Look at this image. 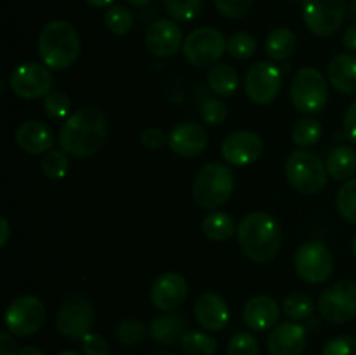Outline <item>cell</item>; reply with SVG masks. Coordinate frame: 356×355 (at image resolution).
<instances>
[{
  "mask_svg": "<svg viewBox=\"0 0 356 355\" xmlns=\"http://www.w3.org/2000/svg\"><path fill=\"white\" fill-rule=\"evenodd\" d=\"M106 117L97 106L79 108L73 111L59 131V145L70 155L76 159L92 157L103 148L106 139Z\"/></svg>",
  "mask_w": 356,
  "mask_h": 355,
  "instance_id": "cell-1",
  "label": "cell"
},
{
  "mask_svg": "<svg viewBox=\"0 0 356 355\" xmlns=\"http://www.w3.org/2000/svg\"><path fill=\"white\" fill-rule=\"evenodd\" d=\"M236 240L242 253L254 263H268L282 246L280 223L271 214L254 211L243 216L236 226Z\"/></svg>",
  "mask_w": 356,
  "mask_h": 355,
  "instance_id": "cell-2",
  "label": "cell"
},
{
  "mask_svg": "<svg viewBox=\"0 0 356 355\" xmlns=\"http://www.w3.org/2000/svg\"><path fill=\"white\" fill-rule=\"evenodd\" d=\"M80 35L65 19L49 21L38 35V54L47 68L61 72L70 68L80 56Z\"/></svg>",
  "mask_w": 356,
  "mask_h": 355,
  "instance_id": "cell-3",
  "label": "cell"
},
{
  "mask_svg": "<svg viewBox=\"0 0 356 355\" xmlns=\"http://www.w3.org/2000/svg\"><path fill=\"white\" fill-rule=\"evenodd\" d=\"M235 190L233 171L222 162L202 167L193 181V198L200 207L218 209L229 200Z\"/></svg>",
  "mask_w": 356,
  "mask_h": 355,
  "instance_id": "cell-4",
  "label": "cell"
},
{
  "mask_svg": "<svg viewBox=\"0 0 356 355\" xmlns=\"http://www.w3.org/2000/svg\"><path fill=\"white\" fill-rule=\"evenodd\" d=\"M327 164L309 150H294L285 162V176L299 194L316 195L327 184Z\"/></svg>",
  "mask_w": 356,
  "mask_h": 355,
  "instance_id": "cell-5",
  "label": "cell"
},
{
  "mask_svg": "<svg viewBox=\"0 0 356 355\" xmlns=\"http://www.w3.org/2000/svg\"><path fill=\"white\" fill-rule=\"evenodd\" d=\"M291 101L301 113H318L329 101V87L322 73L315 68H301L291 82Z\"/></svg>",
  "mask_w": 356,
  "mask_h": 355,
  "instance_id": "cell-6",
  "label": "cell"
},
{
  "mask_svg": "<svg viewBox=\"0 0 356 355\" xmlns=\"http://www.w3.org/2000/svg\"><path fill=\"white\" fill-rule=\"evenodd\" d=\"M226 52L225 35L212 26L195 28L183 44V54L191 66L209 68L218 65Z\"/></svg>",
  "mask_w": 356,
  "mask_h": 355,
  "instance_id": "cell-7",
  "label": "cell"
},
{
  "mask_svg": "<svg viewBox=\"0 0 356 355\" xmlns=\"http://www.w3.org/2000/svg\"><path fill=\"white\" fill-rule=\"evenodd\" d=\"M346 0H302V19L306 28L318 37H330L344 23Z\"/></svg>",
  "mask_w": 356,
  "mask_h": 355,
  "instance_id": "cell-8",
  "label": "cell"
},
{
  "mask_svg": "<svg viewBox=\"0 0 356 355\" xmlns=\"http://www.w3.org/2000/svg\"><path fill=\"white\" fill-rule=\"evenodd\" d=\"M318 312L327 322L346 324L356 317V282L337 281L318 298Z\"/></svg>",
  "mask_w": 356,
  "mask_h": 355,
  "instance_id": "cell-9",
  "label": "cell"
},
{
  "mask_svg": "<svg viewBox=\"0 0 356 355\" xmlns=\"http://www.w3.org/2000/svg\"><path fill=\"white\" fill-rule=\"evenodd\" d=\"M294 268L299 277L308 284H322L334 271L332 253L325 244L309 240L296 251Z\"/></svg>",
  "mask_w": 356,
  "mask_h": 355,
  "instance_id": "cell-10",
  "label": "cell"
},
{
  "mask_svg": "<svg viewBox=\"0 0 356 355\" xmlns=\"http://www.w3.org/2000/svg\"><path fill=\"white\" fill-rule=\"evenodd\" d=\"M44 322L45 306L37 296H19L13 299L6 310V327L14 336H31L40 331Z\"/></svg>",
  "mask_w": 356,
  "mask_h": 355,
  "instance_id": "cell-11",
  "label": "cell"
},
{
  "mask_svg": "<svg viewBox=\"0 0 356 355\" xmlns=\"http://www.w3.org/2000/svg\"><path fill=\"white\" fill-rule=\"evenodd\" d=\"M94 324V308L83 296L72 294L61 303L56 313V329L70 340H82Z\"/></svg>",
  "mask_w": 356,
  "mask_h": 355,
  "instance_id": "cell-12",
  "label": "cell"
},
{
  "mask_svg": "<svg viewBox=\"0 0 356 355\" xmlns=\"http://www.w3.org/2000/svg\"><path fill=\"white\" fill-rule=\"evenodd\" d=\"M9 86L23 100H44L52 90V73L40 63H21L10 72Z\"/></svg>",
  "mask_w": 356,
  "mask_h": 355,
  "instance_id": "cell-13",
  "label": "cell"
},
{
  "mask_svg": "<svg viewBox=\"0 0 356 355\" xmlns=\"http://www.w3.org/2000/svg\"><path fill=\"white\" fill-rule=\"evenodd\" d=\"M245 94L252 103L268 104L282 90V72L268 61H257L245 73Z\"/></svg>",
  "mask_w": 356,
  "mask_h": 355,
  "instance_id": "cell-14",
  "label": "cell"
},
{
  "mask_svg": "<svg viewBox=\"0 0 356 355\" xmlns=\"http://www.w3.org/2000/svg\"><path fill=\"white\" fill-rule=\"evenodd\" d=\"M264 143L256 132L236 131L226 136L221 145V155L226 164L236 167H245L259 160L263 155Z\"/></svg>",
  "mask_w": 356,
  "mask_h": 355,
  "instance_id": "cell-15",
  "label": "cell"
},
{
  "mask_svg": "<svg viewBox=\"0 0 356 355\" xmlns=\"http://www.w3.org/2000/svg\"><path fill=\"white\" fill-rule=\"evenodd\" d=\"M188 296V284L183 275L176 271H167L155 278L149 291L153 306L162 312H174L184 303Z\"/></svg>",
  "mask_w": 356,
  "mask_h": 355,
  "instance_id": "cell-16",
  "label": "cell"
},
{
  "mask_svg": "<svg viewBox=\"0 0 356 355\" xmlns=\"http://www.w3.org/2000/svg\"><path fill=\"white\" fill-rule=\"evenodd\" d=\"M209 145V134L204 125L197 122H179L169 132V148L176 155L191 159L198 157Z\"/></svg>",
  "mask_w": 356,
  "mask_h": 355,
  "instance_id": "cell-17",
  "label": "cell"
},
{
  "mask_svg": "<svg viewBox=\"0 0 356 355\" xmlns=\"http://www.w3.org/2000/svg\"><path fill=\"white\" fill-rule=\"evenodd\" d=\"M145 40L148 51L156 58H170L184 44L183 30L172 19H159L149 24Z\"/></svg>",
  "mask_w": 356,
  "mask_h": 355,
  "instance_id": "cell-18",
  "label": "cell"
},
{
  "mask_svg": "<svg viewBox=\"0 0 356 355\" xmlns=\"http://www.w3.org/2000/svg\"><path fill=\"white\" fill-rule=\"evenodd\" d=\"M193 315L202 329L209 333H219L229 322V306L222 296L216 292H204L195 301Z\"/></svg>",
  "mask_w": 356,
  "mask_h": 355,
  "instance_id": "cell-19",
  "label": "cell"
},
{
  "mask_svg": "<svg viewBox=\"0 0 356 355\" xmlns=\"http://www.w3.org/2000/svg\"><path fill=\"white\" fill-rule=\"evenodd\" d=\"M306 329L301 324L289 320L271 329L268 336V352L270 355H302L306 350Z\"/></svg>",
  "mask_w": 356,
  "mask_h": 355,
  "instance_id": "cell-20",
  "label": "cell"
},
{
  "mask_svg": "<svg viewBox=\"0 0 356 355\" xmlns=\"http://www.w3.org/2000/svg\"><path fill=\"white\" fill-rule=\"evenodd\" d=\"M16 143L23 152L31 155H45L56 143V134L40 120H26L16 129Z\"/></svg>",
  "mask_w": 356,
  "mask_h": 355,
  "instance_id": "cell-21",
  "label": "cell"
},
{
  "mask_svg": "<svg viewBox=\"0 0 356 355\" xmlns=\"http://www.w3.org/2000/svg\"><path fill=\"white\" fill-rule=\"evenodd\" d=\"M243 322L252 331L273 329L280 317L278 303L270 296H254L243 306Z\"/></svg>",
  "mask_w": 356,
  "mask_h": 355,
  "instance_id": "cell-22",
  "label": "cell"
},
{
  "mask_svg": "<svg viewBox=\"0 0 356 355\" xmlns=\"http://www.w3.org/2000/svg\"><path fill=\"white\" fill-rule=\"evenodd\" d=\"M327 75L337 93L344 96L356 94V56L348 52L334 56L327 66Z\"/></svg>",
  "mask_w": 356,
  "mask_h": 355,
  "instance_id": "cell-23",
  "label": "cell"
},
{
  "mask_svg": "<svg viewBox=\"0 0 356 355\" xmlns=\"http://www.w3.org/2000/svg\"><path fill=\"white\" fill-rule=\"evenodd\" d=\"M148 333L156 343L172 345L186 333V319H184L183 313L165 312L163 315L155 317L149 322Z\"/></svg>",
  "mask_w": 356,
  "mask_h": 355,
  "instance_id": "cell-24",
  "label": "cell"
},
{
  "mask_svg": "<svg viewBox=\"0 0 356 355\" xmlns=\"http://www.w3.org/2000/svg\"><path fill=\"white\" fill-rule=\"evenodd\" d=\"M296 45H298V40H296L294 31L291 28L278 26L268 33L264 47H266V54L273 61H285L296 52Z\"/></svg>",
  "mask_w": 356,
  "mask_h": 355,
  "instance_id": "cell-25",
  "label": "cell"
},
{
  "mask_svg": "<svg viewBox=\"0 0 356 355\" xmlns=\"http://www.w3.org/2000/svg\"><path fill=\"white\" fill-rule=\"evenodd\" d=\"M207 82L212 93L221 97H229L238 89V72L228 63H218L209 70Z\"/></svg>",
  "mask_w": 356,
  "mask_h": 355,
  "instance_id": "cell-26",
  "label": "cell"
},
{
  "mask_svg": "<svg viewBox=\"0 0 356 355\" xmlns=\"http://www.w3.org/2000/svg\"><path fill=\"white\" fill-rule=\"evenodd\" d=\"M327 171L337 181H348L356 173V150L351 146H337L327 159Z\"/></svg>",
  "mask_w": 356,
  "mask_h": 355,
  "instance_id": "cell-27",
  "label": "cell"
},
{
  "mask_svg": "<svg viewBox=\"0 0 356 355\" xmlns=\"http://www.w3.org/2000/svg\"><path fill=\"white\" fill-rule=\"evenodd\" d=\"M202 230H204V235L207 239L214 240V242H222V240H228L229 237H233L236 226L228 212L214 211L205 216L204 221H202Z\"/></svg>",
  "mask_w": 356,
  "mask_h": 355,
  "instance_id": "cell-28",
  "label": "cell"
},
{
  "mask_svg": "<svg viewBox=\"0 0 356 355\" xmlns=\"http://www.w3.org/2000/svg\"><path fill=\"white\" fill-rule=\"evenodd\" d=\"M181 350L186 355H214L218 341L202 331H186L181 338Z\"/></svg>",
  "mask_w": 356,
  "mask_h": 355,
  "instance_id": "cell-29",
  "label": "cell"
},
{
  "mask_svg": "<svg viewBox=\"0 0 356 355\" xmlns=\"http://www.w3.org/2000/svg\"><path fill=\"white\" fill-rule=\"evenodd\" d=\"M282 308H284V313L289 319L299 322V320H306L313 315L315 303L305 292H291L282 301Z\"/></svg>",
  "mask_w": 356,
  "mask_h": 355,
  "instance_id": "cell-30",
  "label": "cell"
},
{
  "mask_svg": "<svg viewBox=\"0 0 356 355\" xmlns=\"http://www.w3.org/2000/svg\"><path fill=\"white\" fill-rule=\"evenodd\" d=\"M322 138V124L316 118H301L292 127V141L301 148L313 146Z\"/></svg>",
  "mask_w": 356,
  "mask_h": 355,
  "instance_id": "cell-31",
  "label": "cell"
},
{
  "mask_svg": "<svg viewBox=\"0 0 356 355\" xmlns=\"http://www.w3.org/2000/svg\"><path fill=\"white\" fill-rule=\"evenodd\" d=\"M40 171L47 180H63L70 171V159L65 150H51L42 157Z\"/></svg>",
  "mask_w": 356,
  "mask_h": 355,
  "instance_id": "cell-32",
  "label": "cell"
},
{
  "mask_svg": "<svg viewBox=\"0 0 356 355\" xmlns=\"http://www.w3.org/2000/svg\"><path fill=\"white\" fill-rule=\"evenodd\" d=\"M256 38L250 33H245V31L233 33L232 37L228 38V42H226V52H228L233 59H238V61H247V59H250L256 54Z\"/></svg>",
  "mask_w": 356,
  "mask_h": 355,
  "instance_id": "cell-33",
  "label": "cell"
},
{
  "mask_svg": "<svg viewBox=\"0 0 356 355\" xmlns=\"http://www.w3.org/2000/svg\"><path fill=\"white\" fill-rule=\"evenodd\" d=\"M104 24L113 35H125L134 24V16L125 6H110L104 13Z\"/></svg>",
  "mask_w": 356,
  "mask_h": 355,
  "instance_id": "cell-34",
  "label": "cell"
},
{
  "mask_svg": "<svg viewBox=\"0 0 356 355\" xmlns=\"http://www.w3.org/2000/svg\"><path fill=\"white\" fill-rule=\"evenodd\" d=\"M336 205L343 219L356 225V178L344 181V184L337 191Z\"/></svg>",
  "mask_w": 356,
  "mask_h": 355,
  "instance_id": "cell-35",
  "label": "cell"
},
{
  "mask_svg": "<svg viewBox=\"0 0 356 355\" xmlns=\"http://www.w3.org/2000/svg\"><path fill=\"white\" fill-rule=\"evenodd\" d=\"M165 10L177 21H191L204 7V0H163Z\"/></svg>",
  "mask_w": 356,
  "mask_h": 355,
  "instance_id": "cell-36",
  "label": "cell"
},
{
  "mask_svg": "<svg viewBox=\"0 0 356 355\" xmlns=\"http://www.w3.org/2000/svg\"><path fill=\"white\" fill-rule=\"evenodd\" d=\"M44 110L45 113L51 118H56V120H63V118H68L70 110H72V101L66 96L63 90L52 89L47 96L44 97Z\"/></svg>",
  "mask_w": 356,
  "mask_h": 355,
  "instance_id": "cell-37",
  "label": "cell"
},
{
  "mask_svg": "<svg viewBox=\"0 0 356 355\" xmlns=\"http://www.w3.org/2000/svg\"><path fill=\"white\" fill-rule=\"evenodd\" d=\"M115 333H117V338H118V341H120V343L132 347V345L143 341V338L146 336V327L143 326L139 320L125 319V320H122L120 324H118L117 331H115Z\"/></svg>",
  "mask_w": 356,
  "mask_h": 355,
  "instance_id": "cell-38",
  "label": "cell"
},
{
  "mask_svg": "<svg viewBox=\"0 0 356 355\" xmlns=\"http://www.w3.org/2000/svg\"><path fill=\"white\" fill-rule=\"evenodd\" d=\"M202 120L209 125H221L228 117V108L218 97H209L200 106Z\"/></svg>",
  "mask_w": 356,
  "mask_h": 355,
  "instance_id": "cell-39",
  "label": "cell"
},
{
  "mask_svg": "<svg viewBox=\"0 0 356 355\" xmlns=\"http://www.w3.org/2000/svg\"><path fill=\"white\" fill-rule=\"evenodd\" d=\"M228 355H259V343L250 333H236L228 343Z\"/></svg>",
  "mask_w": 356,
  "mask_h": 355,
  "instance_id": "cell-40",
  "label": "cell"
},
{
  "mask_svg": "<svg viewBox=\"0 0 356 355\" xmlns=\"http://www.w3.org/2000/svg\"><path fill=\"white\" fill-rule=\"evenodd\" d=\"M219 13L228 19H240L247 16L252 7L254 0H214Z\"/></svg>",
  "mask_w": 356,
  "mask_h": 355,
  "instance_id": "cell-41",
  "label": "cell"
},
{
  "mask_svg": "<svg viewBox=\"0 0 356 355\" xmlns=\"http://www.w3.org/2000/svg\"><path fill=\"white\" fill-rule=\"evenodd\" d=\"M322 355H356V338L337 336L332 338L323 347Z\"/></svg>",
  "mask_w": 356,
  "mask_h": 355,
  "instance_id": "cell-42",
  "label": "cell"
},
{
  "mask_svg": "<svg viewBox=\"0 0 356 355\" xmlns=\"http://www.w3.org/2000/svg\"><path fill=\"white\" fill-rule=\"evenodd\" d=\"M141 145L148 150H160L169 145V134L160 127H148L139 136Z\"/></svg>",
  "mask_w": 356,
  "mask_h": 355,
  "instance_id": "cell-43",
  "label": "cell"
},
{
  "mask_svg": "<svg viewBox=\"0 0 356 355\" xmlns=\"http://www.w3.org/2000/svg\"><path fill=\"white\" fill-rule=\"evenodd\" d=\"M83 355H110V345L101 334L89 333L82 338Z\"/></svg>",
  "mask_w": 356,
  "mask_h": 355,
  "instance_id": "cell-44",
  "label": "cell"
},
{
  "mask_svg": "<svg viewBox=\"0 0 356 355\" xmlns=\"http://www.w3.org/2000/svg\"><path fill=\"white\" fill-rule=\"evenodd\" d=\"M344 134L353 145H356V100L350 104L344 115Z\"/></svg>",
  "mask_w": 356,
  "mask_h": 355,
  "instance_id": "cell-45",
  "label": "cell"
},
{
  "mask_svg": "<svg viewBox=\"0 0 356 355\" xmlns=\"http://www.w3.org/2000/svg\"><path fill=\"white\" fill-rule=\"evenodd\" d=\"M0 355H17V343L9 331L0 333Z\"/></svg>",
  "mask_w": 356,
  "mask_h": 355,
  "instance_id": "cell-46",
  "label": "cell"
},
{
  "mask_svg": "<svg viewBox=\"0 0 356 355\" xmlns=\"http://www.w3.org/2000/svg\"><path fill=\"white\" fill-rule=\"evenodd\" d=\"M343 45L350 52H356V23L351 24L343 37Z\"/></svg>",
  "mask_w": 356,
  "mask_h": 355,
  "instance_id": "cell-47",
  "label": "cell"
},
{
  "mask_svg": "<svg viewBox=\"0 0 356 355\" xmlns=\"http://www.w3.org/2000/svg\"><path fill=\"white\" fill-rule=\"evenodd\" d=\"M0 226H2V233H0V247H3L10 237V225L9 221H7V218H0Z\"/></svg>",
  "mask_w": 356,
  "mask_h": 355,
  "instance_id": "cell-48",
  "label": "cell"
},
{
  "mask_svg": "<svg viewBox=\"0 0 356 355\" xmlns=\"http://www.w3.org/2000/svg\"><path fill=\"white\" fill-rule=\"evenodd\" d=\"M17 355H44V354H42L40 348L30 347V345H28V347L19 348V350H17Z\"/></svg>",
  "mask_w": 356,
  "mask_h": 355,
  "instance_id": "cell-49",
  "label": "cell"
},
{
  "mask_svg": "<svg viewBox=\"0 0 356 355\" xmlns=\"http://www.w3.org/2000/svg\"><path fill=\"white\" fill-rule=\"evenodd\" d=\"M86 2L92 7H110L113 0H86Z\"/></svg>",
  "mask_w": 356,
  "mask_h": 355,
  "instance_id": "cell-50",
  "label": "cell"
},
{
  "mask_svg": "<svg viewBox=\"0 0 356 355\" xmlns=\"http://www.w3.org/2000/svg\"><path fill=\"white\" fill-rule=\"evenodd\" d=\"M127 2L132 3V6H136V7H145V6H149L153 0H127Z\"/></svg>",
  "mask_w": 356,
  "mask_h": 355,
  "instance_id": "cell-51",
  "label": "cell"
},
{
  "mask_svg": "<svg viewBox=\"0 0 356 355\" xmlns=\"http://www.w3.org/2000/svg\"><path fill=\"white\" fill-rule=\"evenodd\" d=\"M58 355H82V354H80V352H75V350H63V352H59Z\"/></svg>",
  "mask_w": 356,
  "mask_h": 355,
  "instance_id": "cell-52",
  "label": "cell"
},
{
  "mask_svg": "<svg viewBox=\"0 0 356 355\" xmlns=\"http://www.w3.org/2000/svg\"><path fill=\"white\" fill-rule=\"evenodd\" d=\"M353 256H355V260H356V237L353 239Z\"/></svg>",
  "mask_w": 356,
  "mask_h": 355,
  "instance_id": "cell-53",
  "label": "cell"
},
{
  "mask_svg": "<svg viewBox=\"0 0 356 355\" xmlns=\"http://www.w3.org/2000/svg\"><path fill=\"white\" fill-rule=\"evenodd\" d=\"M160 355H174V354H160Z\"/></svg>",
  "mask_w": 356,
  "mask_h": 355,
  "instance_id": "cell-54",
  "label": "cell"
}]
</instances>
